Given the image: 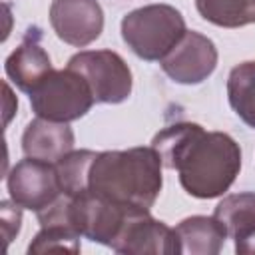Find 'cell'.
<instances>
[{"mask_svg": "<svg viewBox=\"0 0 255 255\" xmlns=\"http://www.w3.org/2000/svg\"><path fill=\"white\" fill-rule=\"evenodd\" d=\"M163 167L179 173L191 197H221L241 171V147L225 131H205L195 122H177L151 139Z\"/></svg>", "mask_w": 255, "mask_h": 255, "instance_id": "6da1fadb", "label": "cell"}, {"mask_svg": "<svg viewBox=\"0 0 255 255\" xmlns=\"http://www.w3.org/2000/svg\"><path fill=\"white\" fill-rule=\"evenodd\" d=\"M161 167V157L151 145L98 151L88 173V193L149 211L163 185Z\"/></svg>", "mask_w": 255, "mask_h": 255, "instance_id": "7a4b0ae2", "label": "cell"}, {"mask_svg": "<svg viewBox=\"0 0 255 255\" xmlns=\"http://www.w3.org/2000/svg\"><path fill=\"white\" fill-rule=\"evenodd\" d=\"M122 38L145 62H159L187 32L181 12L169 4H147L122 18Z\"/></svg>", "mask_w": 255, "mask_h": 255, "instance_id": "3957f363", "label": "cell"}, {"mask_svg": "<svg viewBox=\"0 0 255 255\" xmlns=\"http://www.w3.org/2000/svg\"><path fill=\"white\" fill-rule=\"evenodd\" d=\"M28 96L38 118L64 124L84 118L96 104L86 78L68 66L66 70H52Z\"/></svg>", "mask_w": 255, "mask_h": 255, "instance_id": "277c9868", "label": "cell"}, {"mask_svg": "<svg viewBox=\"0 0 255 255\" xmlns=\"http://www.w3.org/2000/svg\"><path fill=\"white\" fill-rule=\"evenodd\" d=\"M68 68L86 78L96 102L100 104H122L131 94V70L114 50L78 52L68 60Z\"/></svg>", "mask_w": 255, "mask_h": 255, "instance_id": "5b68a950", "label": "cell"}, {"mask_svg": "<svg viewBox=\"0 0 255 255\" xmlns=\"http://www.w3.org/2000/svg\"><path fill=\"white\" fill-rule=\"evenodd\" d=\"M6 187L14 203L36 213L52 205L62 195L56 163L34 157L20 159L10 169L6 175Z\"/></svg>", "mask_w": 255, "mask_h": 255, "instance_id": "8992f818", "label": "cell"}, {"mask_svg": "<svg viewBox=\"0 0 255 255\" xmlns=\"http://www.w3.org/2000/svg\"><path fill=\"white\" fill-rule=\"evenodd\" d=\"M217 58V48L207 36L187 30L181 40L159 60V64L175 84L195 86L205 82L215 72Z\"/></svg>", "mask_w": 255, "mask_h": 255, "instance_id": "52a82bcc", "label": "cell"}, {"mask_svg": "<svg viewBox=\"0 0 255 255\" xmlns=\"http://www.w3.org/2000/svg\"><path fill=\"white\" fill-rule=\"evenodd\" d=\"M50 24L62 42L86 48L104 30V10L98 0H52Z\"/></svg>", "mask_w": 255, "mask_h": 255, "instance_id": "ba28073f", "label": "cell"}, {"mask_svg": "<svg viewBox=\"0 0 255 255\" xmlns=\"http://www.w3.org/2000/svg\"><path fill=\"white\" fill-rule=\"evenodd\" d=\"M112 249L124 255H145V253L177 255L181 253L175 229H171L159 219H153L149 211L145 209L135 211L128 219L126 227L122 229Z\"/></svg>", "mask_w": 255, "mask_h": 255, "instance_id": "9c48e42d", "label": "cell"}, {"mask_svg": "<svg viewBox=\"0 0 255 255\" xmlns=\"http://www.w3.org/2000/svg\"><path fill=\"white\" fill-rule=\"evenodd\" d=\"M42 34L38 28H30L20 46L6 58L4 70L8 80L22 92L30 94L54 68L48 52L40 42Z\"/></svg>", "mask_w": 255, "mask_h": 255, "instance_id": "30bf717a", "label": "cell"}, {"mask_svg": "<svg viewBox=\"0 0 255 255\" xmlns=\"http://www.w3.org/2000/svg\"><path fill=\"white\" fill-rule=\"evenodd\" d=\"M72 149L74 131L64 122H52L36 116L22 133V151L26 157L56 163Z\"/></svg>", "mask_w": 255, "mask_h": 255, "instance_id": "8fae6325", "label": "cell"}, {"mask_svg": "<svg viewBox=\"0 0 255 255\" xmlns=\"http://www.w3.org/2000/svg\"><path fill=\"white\" fill-rule=\"evenodd\" d=\"M179 251L189 255H217L227 239V231L217 217L191 215L175 225Z\"/></svg>", "mask_w": 255, "mask_h": 255, "instance_id": "7c38bea8", "label": "cell"}, {"mask_svg": "<svg viewBox=\"0 0 255 255\" xmlns=\"http://www.w3.org/2000/svg\"><path fill=\"white\" fill-rule=\"evenodd\" d=\"M213 217L223 223L227 237L235 239V243L249 239L255 235V193L243 191L225 195L217 203Z\"/></svg>", "mask_w": 255, "mask_h": 255, "instance_id": "4fadbf2b", "label": "cell"}, {"mask_svg": "<svg viewBox=\"0 0 255 255\" xmlns=\"http://www.w3.org/2000/svg\"><path fill=\"white\" fill-rule=\"evenodd\" d=\"M227 100L239 120L255 129V60L231 68L227 78Z\"/></svg>", "mask_w": 255, "mask_h": 255, "instance_id": "5bb4252c", "label": "cell"}, {"mask_svg": "<svg viewBox=\"0 0 255 255\" xmlns=\"http://www.w3.org/2000/svg\"><path fill=\"white\" fill-rule=\"evenodd\" d=\"M203 20L219 28H241L255 24V0H195Z\"/></svg>", "mask_w": 255, "mask_h": 255, "instance_id": "9a60e30c", "label": "cell"}, {"mask_svg": "<svg viewBox=\"0 0 255 255\" xmlns=\"http://www.w3.org/2000/svg\"><path fill=\"white\" fill-rule=\"evenodd\" d=\"M96 153L98 151L92 149H72L56 161V173L64 195L78 197L82 193H88V173Z\"/></svg>", "mask_w": 255, "mask_h": 255, "instance_id": "2e32d148", "label": "cell"}, {"mask_svg": "<svg viewBox=\"0 0 255 255\" xmlns=\"http://www.w3.org/2000/svg\"><path fill=\"white\" fill-rule=\"evenodd\" d=\"M80 235L68 227H60V225H48V227H40V231L36 233V237L32 239V243L28 245V253H80L82 243H80Z\"/></svg>", "mask_w": 255, "mask_h": 255, "instance_id": "e0dca14e", "label": "cell"}, {"mask_svg": "<svg viewBox=\"0 0 255 255\" xmlns=\"http://www.w3.org/2000/svg\"><path fill=\"white\" fill-rule=\"evenodd\" d=\"M0 221H2V231H4V239L6 245L14 239V235H18L20 231V223H22V207L18 203L10 201H2L0 203Z\"/></svg>", "mask_w": 255, "mask_h": 255, "instance_id": "ac0fdd59", "label": "cell"}, {"mask_svg": "<svg viewBox=\"0 0 255 255\" xmlns=\"http://www.w3.org/2000/svg\"><path fill=\"white\" fill-rule=\"evenodd\" d=\"M16 108H18V100L12 96V90H10V86H8V82H4V126H8L10 124V120H12V116H14V112H16Z\"/></svg>", "mask_w": 255, "mask_h": 255, "instance_id": "d6986e66", "label": "cell"}, {"mask_svg": "<svg viewBox=\"0 0 255 255\" xmlns=\"http://www.w3.org/2000/svg\"><path fill=\"white\" fill-rule=\"evenodd\" d=\"M235 253H239V255H251V253H255V235H251L249 239L237 241L235 243Z\"/></svg>", "mask_w": 255, "mask_h": 255, "instance_id": "ffe728a7", "label": "cell"}]
</instances>
